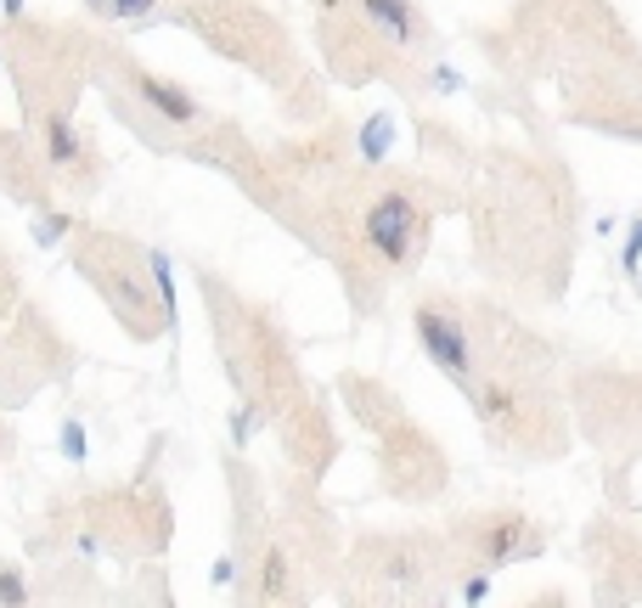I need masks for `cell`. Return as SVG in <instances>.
Instances as JSON below:
<instances>
[{
  "mask_svg": "<svg viewBox=\"0 0 642 608\" xmlns=\"http://www.w3.org/2000/svg\"><path fill=\"white\" fill-rule=\"evenodd\" d=\"M361 236L389 270H405L412 254L428 243V215L405 192H378L372 209H366V220H361Z\"/></svg>",
  "mask_w": 642,
  "mask_h": 608,
  "instance_id": "obj_1",
  "label": "cell"
},
{
  "mask_svg": "<svg viewBox=\"0 0 642 608\" xmlns=\"http://www.w3.org/2000/svg\"><path fill=\"white\" fill-rule=\"evenodd\" d=\"M412 332H417V344L423 355L439 366V372H451V378L462 389H473V372H480V361H473V344H468V327L457 316H446L439 304H417V316H412Z\"/></svg>",
  "mask_w": 642,
  "mask_h": 608,
  "instance_id": "obj_2",
  "label": "cell"
},
{
  "mask_svg": "<svg viewBox=\"0 0 642 608\" xmlns=\"http://www.w3.org/2000/svg\"><path fill=\"white\" fill-rule=\"evenodd\" d=\"M130 85H135V96L147 101V108L163 119V124H175V130H186V124H197L203 119V108H197V96L192 90H181L175 80H163V74H147V68H130Z\"/></svg>",
  "mask_w": 642,
  "mask_h": 608,
  "instance_id": "obj_3",
  "label": "cell"
},
{
  "mask_svg": "<svg viewBox=\"0 0 642 608\" xmlns=\"http://www.w3.org/2000/svg\"><path fill=\"white\" fill-rule=\"evenodd\" d=\"M473 547H480L485 563H507V558H519V552H535L541 540H535V530L519 513H496L485 524H473Z\"/></svg>",
  "mask_w": 642,
  "mask_h": 608,
  "instance_id": "obj_4",
  "label": "cell"
},
{
  "mask_svg": "<svg viewBox=\"0 0 642 608\" xmlns=\"http://www.w3.org/2000/svg\"><path fill=\"white\" fill-rule=\"evenodd\" d=\"M40 142H46V163L57 169V175H74V169L85 163V135L74 130V119H68V113H51L46 119Z\"/></svg>",
  "mask_w": 642,
  "mask_h": 608,
  "instance_id": "obj_5",
  "label": "cell"
},
{
  "mask_svg": "<svg viewBox=\"0 0 642 608\" xmlns=\"http://www.w3.org/2000/svg\"><path fill=\"white\" fill-rule=\"evenodd\" d=\"M361 12L366 23L384 34V40L395 46H412L417 40V12H412V0H361Z\"/></svg>",
  "mask_w": 642,
  "mask_h": 608,
  "instance_id": "obj_6",
  "label": "cell"
},
{
  "mask_svg": "<svg viewBox=\"0 0 642 608\" xmlns=\"http://www.w3.org/2000/svg\"><path fill=\"white\" fill-rule=\"evenodd\" d=\"M282 592H288V552L270 547L259 563V597H282Z\"/></svg>",
  "mask_w": 642,
  "mask_h": 608,
  "instance_id": "obj_7",
  "label": "cell"
},
{
  "mask_svg": "<svg viewBox=\"0 0 642 608\" xmlns=\"http://www.w3.org/2000/svg\"><path fill=\"white\" fill-rule=\"evenodd\" d=\"M85 7L101 12V17H153L158 0H85Z\"/></svg>",
  "mask_w": 642,
  "mask_h": 608,
  "instance_id": "obj_8",
  "label": "cell"
},
{
  "mask_svg": "<svg viewBox=\"0 0 642 608\" xmlns=\"http://www.w3.org/2000/svg\"><path fill=\"white\" fill-rule=\"evenodd\" d=\"M620 265L631 270V277H637V270H642V215L631 220V236H626V254H620Z\"/></svg>",
  "mask_w": 642,
  "mask_h": 608,
  "instance_id": "obj_9",
  "label": "cell"
},
{
  "mask_svg": "<svg viewBox=\"0 0 642 608\" xmlns=\"http://www.w3.org/2000/svg\"><path fill=\"white\" fill-rule=\"evenodd\" d=\"M361 147H366V158H378V153L389 147V119H372L366 135H361Z\"/></svg>",
  "mask_w": 642,
  "mask_h": 608,
  "instance_id": "obj_10",
  "label": "cell"
},
{
  "mask_svg": "<svg viewBox=\"0 0 642 608\" xmlns=\"http://www.w3.org/2000/svg\"><path fill=\"white\" fill-rule=\"evenodd\" d=\"M62 451H68V457H85V428H80L74 417L62 423Z\"/></svg>",
  "mask_w": 642,
  "mask_h": 608,
  "instance_id": "obj_11",
  "label": "cell"
},
{
  "mask_svg": "<svg viewBox=\"0 0 642 608\" xmlns=\"http://www.w3.org/2000/svg\"><path fill=\"white\" fill-rule=\"evenodd\" d=\"M28 592L17 586V569H0V603H23Z\"/></svg>",
  "mask_w": 642,
  "mask_h": 608,
  "instance_id": "obj_12",
  "label": "cell"
},
{
  "mask_svg": "<svg viewBox=\"0 0 642 608\" xmlns=\"http://www.w3.org/2000/svg\"><path fill=\"white\" fill-rule=\"evenodd\" d=\"M62 231H68V220H62V215H51L46 226H34V243H57Z\"/></svg>",
  "mask_w": 642,
  "mask_h": 608,
  "instance_id": "obj_13",
  "label": "cell"
},
{
  "mask_svg": "<svg viewBox=\"0 0 642 608\" xmlns=\"http://www.w3.org/2000/svg\"><path fill=\"white\" fill-rule=\"evenodd\" d=\"M485 592H490V586H485V574H473V581H462V597H468V603H480Z\"/></svg>",
  "mask_w": 642,
  "mask_h": 608,
  "instance_id": "obj_14",
  "label": "cell"
},
{
  "mask_svg": "<svg viewBox=\"0 0 642 608\" xmlns=\"http://www.w3.org/2000/svg\"><path fill=\"white\" fill-rule=\"evenodd\" d=\"M0 7H7V17H23V0H0Z\"/></svg>",
  "mask_w": 642,
  "mask_h": 608,
  "instance_id": "obj_15",
  "label": "cell"
}]
</instances>
